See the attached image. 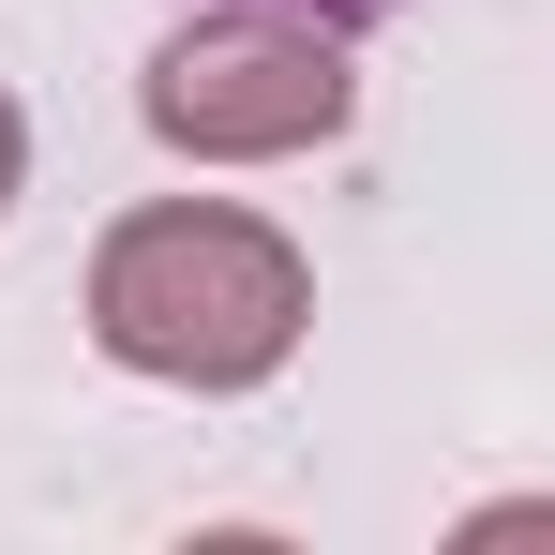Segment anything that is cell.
Returning <instances> with one entry per match:
<instances>
[{
  "mask_svg": "<svg viewBox=\"0 0 555 555\" xmlns=\"http://www.w3.org/2000/svg\"><path fill=\"white\" fill-rule=\"evenodd\" d=\"M300 315H315L300 241L256 225V210H210V195L120 210L105 256H91V346L120 375H166V390H256V375H285Z\"/></svg>",
  "mask_w": 555,
  "mask_h": 555,
  "instance_id": "1",
  "label": "cell"
},
{
  "mask_svg": "<svg viewBox=\"0 0 555 555\" xmlns=\"http://www.w3.org/2000/svg\"><path fill=\"white\" fill-rule=\"evenodd\" d=\"M151 135L195 151V166H271V151L346 135V30L331 15H285V0H225V15L166 30Z\"/></svg>",
  "mask_w": 555,
  "mask_h": 555,
  "instance_id": "2",
  "label": "cell"
},
{
  "mask_svg": "<svg viewBox=\"0 0 555 555\" xmlns=\"http://www.w3.org/2000/svg\"><path fill=\"white\" fill-rule=\"evenodd\" d=\"M15 166H30V120H15V91H0V210H15Z\"/></svg>",
  "mask_w": 555,
  "mask_h": 555,
  "instance_id": "3",
  "label": "cell"
},
{
  "mask_svg": "<svg viewBox=\"0 0 555 555\" xmlns=\"http://www.w3.org/2000/svg\"><path fill=\"white\" fill-rule=\"evenodd\" d=\"M285 15H331V30H375L390 0H285Z\"/></svg>",
  "mask_w": 555,
  "mask_h": 555,
  "instance_id": "4",
  "label": "cell"
}]
</instances>
